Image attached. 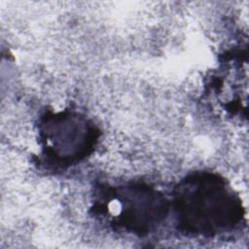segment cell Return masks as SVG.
I'll list each match as a JSON object with an SVG mask.
<instances>
[{
  "label": "cell",
  "instance_id": "obj_2",
  "mask_svg": "<svg viewBox=\"0 0 249 249\" xmlns=\"http://www.w3.org/2000/svg\"><path fill=\"white\" fill-rule=\"evenodd\" d=\"M108 212L117 224L134 231H149L165 215L164 198L145 187L121 188L109 196Z\"/></svg>",
  "mask_w": 249,
  "mask_h": 249
},
{
  "label": "cell",
  "instance_id": "obj_3",
  "mask_svg": "<svg viewBox=\"0 0 249 249\" xmlns=\"http://www.w3.org/2000/svg\"><path fill=\"white\" fill-rule=\"evenodd\" d=\"M95 130L87 120L74 114L53 115L43 124L46 154L62 161L83 158L95 140Z\"/></svg>",
  "mask_w": 249,
  "mask_h": 249
},
{
  "label": "cell",
  "instance_id": "obj_1",
  "mask_svg": "<svg viewBox=\"0 0 249 249\" xmlns=\"http://www.w3.org/2000/svg\"><path fill=\"white\" fill-rule=\"evenodd\" d=\"M182 225L200 234L230 230L242 219L239 198L218 176L203 174L188 179L176 196Z\"/></svg>",
  "mask_w": 249,
  "mask_h": 249
}]
</instances>
